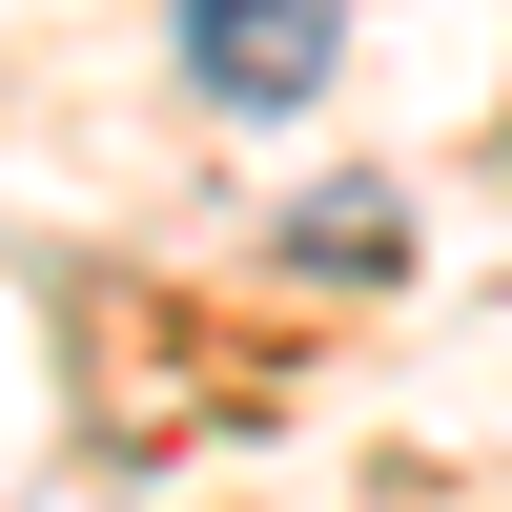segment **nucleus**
Returning <instances> with one entry per match:
<instances>
[{
  "label": "nucleus",
  "mask_w": 512,
  "mask_h": 512,
  "mask_svg": "<svg viewBox=\"0 0 512 512\" xmlns=\"http://www.w3.org/2000/svg\"><path fill=\"white\" fill-rule=\"evenodd\" d=\"M390 226H410V205H390V185H328V205H308V226H287V246H308V267H328V287H369V246H390Z\"/></svg>",
  "instance_id": "f03ea898"
},
{
  "label": "nucleus",
  "mask_w": 512,
  "mask_h": 512,
  "mask_svg": "<svg viewBox=\"0 0 512 512\" xmlns=\"http://www.w3.org/2000/svg\"><path fill=\"white\" fill-rule=\"evenodd\" d=\"M349 0H185V82L205 103H328Z\"/></svg>",
  "instance_id": "f257e3e1"
}]
</instances>
